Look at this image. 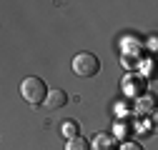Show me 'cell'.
Returning a JSON list of instances; mask_svg holds the SVG:
<instances>
[{
  "instance_id": "cell-6",
  "label": "cell",
  "mask_w": 158,
  "mask_h": 150,
  "mask_svg": "<svg viewBox=\"0 0 158 150\" xmlns=\"http://www.w3.org/2000/svg\"><path fill=\"white\" fill-rule=\"evenodd\" d=\"M151 130H153V133H158V108L153 110V125H151Z\"/></svg>"
},
{
  "instance_id": "cell-5",
  "label": "cell",
  "mask_w": 158,
  "mask_h": 150,
  "mask_svg": "<svg viewBox=\"0 0 158 150\" xmlns=\"http://www.w3.org/2000/svg\"><path fill=\"white\" fill-rule=\"evenodd\" d=\"M65 150H90V145H88V140H83V138H73V140H68Z\"/></svg>"
},
{
  "instance_id": "cell-4",
  "label": "cell",
  "mask_w": 158,
  "mask_h": 150,
  "mask_svg": "<svg viewBox=\"0 0 158 150\" xmlns=\"http://www.w3.org/2000/svg\"><path fill=\"white\" fill-rule=\"evenodd\" d=\"M60 130H63V135H65L68 140H73V138H81V135H78V123H75V120H65Z\"/></svg>"
},
{
  "instance_id": "cell-2",
  "label": "cell",
  "mask_w": 158,
  "mask_h": 150,
  "mask_svg": "<svg viewBox=\"0 0 158 150\" xmlns=\"http://www.w3.org/2000/svg\"><path fill=\"white\" fill-rule=\"evenodd\" d=\"M98 70H101V60L93 53H78L73 58V73L81 78H93Z\"/></svg>"
},
{
  "instance_id": "cell-3",
  "label": "cell",
  "mask_w": 158,
  "mask_h": 150,
  "mask_svg": "<svg viewBox=\"0 0 158 150\" xmlns=\"http://www.w3.org/2000/svg\"><path fill=\"white\" fill-rule=\"evenodd\" d=\"M45 105H48V108H63V105H68V93H65V90H60V88L50 90V93H48Z\"/></svg>"
},
{
  "instance_id": "cell-7",
  "label": "cell",
  "mask_w": 158,
  "mask_h": 150,
  "mask_svg": "<svg viewBox=\"0 0 158 150\" xmlns=\"http://www.w3.org/2000/svg\"><path fill=\"white\" fill-rule=\"evenodd\" d=\"M123 150H143L138 143H128V145H123Z\"/></svg>"
},
{
  "instance_id": "cell-1",
  "label": "cell",
  "mask_w": 158,
  "mask_h": 150,
  "mask_svg": "<svg viewBox=\"0 0 158 150\" xmlns=\"http://www.w3.org/2000/svg\"><path fill=\"white\" fill-rule=\"evenodd\" d=\"M20 95H23L25 103H30L35 108V105H40V103L48 100V88H45V83L40 78H25L20 83Z\"/></svg>"
}]
</instances>
